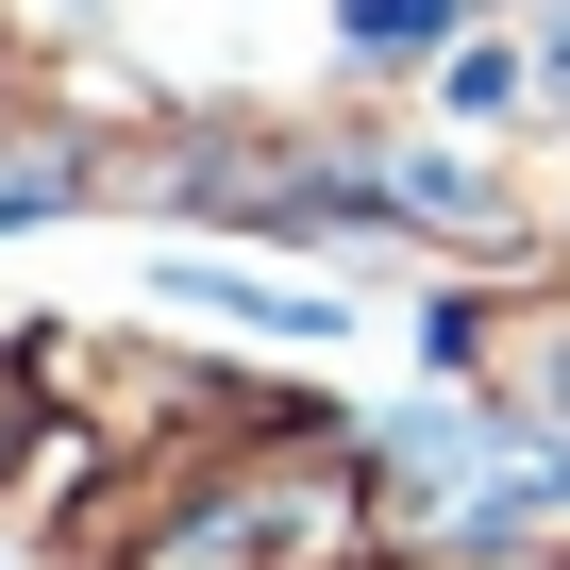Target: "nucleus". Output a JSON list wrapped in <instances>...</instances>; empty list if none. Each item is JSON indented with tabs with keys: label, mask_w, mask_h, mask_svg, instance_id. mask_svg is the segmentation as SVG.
Returning a JSON list of instances; mask_svg holds the SVG:
<instances>
[{
	"label": "nucleus",
	"mask_w": 570,
	"mask_h": 570,
	"mask_svg": "<svg viewBox=\"0 0 570 570\" xmlns=\"http://www.w3.org/2000/svg\"><path fill=\"white\" fill-rule=\"evenodd\" d=\"M68 185H85L68 151H0V218H35V202H68Z\"/></svg>",
	"instance_id": "f257e3e1"
}]
</instances>
